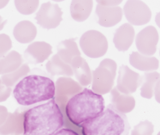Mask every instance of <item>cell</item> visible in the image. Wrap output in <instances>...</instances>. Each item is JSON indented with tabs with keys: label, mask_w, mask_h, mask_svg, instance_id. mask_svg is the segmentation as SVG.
I'll use <instances>...</instances> for the list:
<instances>
[{
	"label": "cell",
	"mask_w": 160,
	"mask_h": 135,
	"mask_svg": "<svg viewBox=\"0 0 160 135\" xmlns=\"http://www.w3.org/2000/svg\"><path fill=\"white\" fill-rule=\"evenodd\" d=\"M119 74L118 82L127 92L133 93L142 84L140 74L130 70L127 66H121Z\"/></svg>",
	"instance_id": "8"
},
{
	"label": "cell",
	"mask_w": 160,
	"mask_h": 135,
	"mask_svg": "<svg viewBox=\"0 0 160 135\" xmlns=\"http://www.w3.org/2000/svg\"><path fill=\"white\" fill-rule=\"evenodd\" d=\"M28 108L23 115V135H53L63 128L64 118L54 98Z\"/></svg>",
	"instance_id": "1"
},
{
	"label": "cell",
	"mask_w": 160,
	"mask_h": 135,
	"mask_svg": "<svg viewBox=\"0 0 160 135\" xmlns=\"http://www.w3.org/2000/svg\"><path fill=\"white\" fill-rule=\"evenodd\" d=\"M126 18L135 26L147 24L152 18V12L146 3L140 1H128L124 7Z\"/></svg>",
	"instance_id": "5"
},
{
	"label": "cell",
	"mask_w": 160,
	"mask_h": 135,
	"mask_svg": "<svg viewBox=\"0 0 160 135\" xmlns=\"http://www.w3.org/2000/svg\"><path fill=\"white\" fill-rule=\"evenodd\" d=\"M30 72V69L27 64L21 66L18 70L2 76L1 79L3 84L7 87H13L18 82L20 79L25 77Z\"/></svg>",
	"instance_id": "15"
},
{
	"label": "cell",
	"mask_w": 160,
	"mask_h": 135,
	"mask_svg": "<svg viewBox=\"0 0 160 135\" xmlns=\"http://www.w3.org/2000/svg\"><path fill=\"white\" fill-rule=\"evenodd\" d=\"M160 74L156 72H145L142 76L141 95L145 98L151 99L153 97L154 88Z\"/></svg>",
	"instance_id": "14"
},
{
	"label": "cell",
	"mask_w": 160,
	"mask_h": 135,
	"mask_svg": "<svg viewBox=\"0 0 160 135\" xmlns=\"http://www.w3.org/2000/svg\"><path fill=\"white\" fill-rule=\"evenodd\" d=\"M17 10L23 14H29L36 11L38 6L37 1H14Z\"/></svg>",
	"instance_id": "16"
},
{
	"label": "cell",
	"mask_w": 160,
	"mask_h": 135,
	"mask_svg": "<svg viewBox=\"0 0 160 135\" xmlns=\"http://www.w3.org/2000/svg\"><path fill=\"white\" fill-rule=\"evenodd\" d=\"M53 135H80L77 132L70 128H62Z\"/></svg>",
	"instance_id": "21"
},
{
	"label": "cell",
	"mask_w": 160,
	"mask_h": 135,
	"mask_svg": "<svg viewBox=\"0 0 160 135\" xmlns=\"http://www.w3.org/2000/svg\"><path fill=\"white\" fill-rule=\"evenodd\" d=\"M13 35L17 41L21 43H30L34 40L37 35V28L34 24L29 21L20 22L13 29Z\"/></svg>",
	"instance_id": "10"
},
{
	"label": "cell",
	"mask_w": 160,
	"mask_h": 135,
	"mask_svg": "<svg viewBox=\"0 0 160 135\" xmlns=\"http://www.w3.org/2000/svg\"><path fill=\"white\" fill-rule=\"evenodd\" d=\"M7 20H3V19L2 17L0 16V31L3 29L4 28V26L6 25L7 23Z\"/></svg>",
	"instance_id": "23"
},
{
	"label": "cell",
	"mask_w": 160,
	"mask_h": 135,
	"mask_svg": "<svg viewBox=\"0 0 160 135\" xmlns=\"http://www.w3.org/2000/svg\"><path fill=\"white\" fill-rule=\"evenodd\" d=\"M23 59L21 55L12 50L0 59V75L12 72L20 67Z\"/></svg>",
	"instance_id": "13"
},
{
	"label": "cell",
	"mask_w": 160,
	"mask_h": 135,
	"mask_svg": "<svg viewBox=\"0 0 160 135\" xmlns=\"http://www.w3.org/2000/svg\"><path fill=\"white\" fill-rule=\"evenodd\" d=\"M12 48V42L8 35L0 34V59L4 57Z\"/></svg>",
	"instance_id": "18"
},
{
	"label": "cell",
	"mask_w": 160,
	"mask_h": 135,
	"mask_svg": "<svg viewBox=\"0 0 160 135\" xmlns=\"http://www.w3.org/2000/svg\"><path fill=\"white\" fill-rule=\"evenodd\" d=\"M56 87L48 77L37 74L25 76L16 84L14 98L18 104L30 107L54 98Z\"/></svg>",
	"instance_id": "3"
},
{
	"label": "cell",
	"mask_w": 160,
	"mask_h": 135,
	"mask_svg": "<svg viewBox=\"0 0 160 135\" xmlns=\"http://www.w3.org/2000/svg\"><path fill=\"white\" fill-rule=\"evenodd\" d=\"M47 44L44 42H35L28 46L24 58L29 63L38 64L44 62L48 57Z\"/></svg>",
	"instance_id": "12"
},
{
	"label": "cell",
	"mask_w": 160,
	"mask_h": 135,
	"mask_svg": "<svg viewBox=\"0 0 160 135\" xmlns=\"http://www.w3.org/2000/svg\"><path fill=\"white\" fill-rule=\"evenodd\" d=\"M154 132V126L147 120L141 121L134 127L132 135H152Z\"/></svg>",
	"instance_id": "17"
},
{
	"label": "cell",
	"mask_w": 160,
	"mask_h": 135,
	"mask_svg": "<svg viewBox=\"0 0 160 135\" xmlns=\"http://www.w3.org/2000/svg\"><path fill=\"white\" fill-rule=\"evenodd\" d=\"M159 34L155 27L149 26L141 30L136 38L137 48L141 53L152 56L155 53L159 41Z\"/></svg>",
	"instance_id": "6"
},
{
	"label": "cell",
	"mask_w": 160,
	"mask_h": 135,
	"mask_svg": "<svg viewBox=\"0 0 160 135\" xmlns=\"http://www.w3.org/2000/svg\"><path fill=\"white\" fill-rule=\"evenodd\" d=\"M157 135H160V131L159 132V133H158V134H157Z\"/></svg>",
	"instance_id": "26"
},
{
	"label": "cell",
	"mask_w": 160,
	"mask_h": 135,
	"mask_svg": "<svg viewBox=\"0 0 160 135\" xmlns=\"http://www.w3.org/2000/svg\"><path fill=\"white\" fill-rule=\"evenodd\" d=\"M154 94L156 101L160 103V79L157 82L155 88H154Z\"/></svg>",
	"instance_id": "22"
},
{
	"label": "cell",
	"mask_w": 160,
	"mask_h": 135,
	"mask_svg": "<svg viewBox=\"0 0 160 135\" xmlns=\"http://www.w3.org/2000/svg\"><path fill=\"white\" fill-rule=\"evenodd\" d=\"M155 22L157 26L160 28V12H158L155 17Z\"/></svg>",
	"instance_id": "24"
},
{
	"label": "cell",
	"mask_w": 160,
	"mask_h": 135,
	"mask_svg": "<svg viewBox=\"0 0 160 135\" xmlns=\"http://www.w3.org/2000/svg\"></svg>",
	"instance_id": "27"
},
{
	"label": "cell",
	"mask_w": 160,
	"mask_h": 135,
	"mask_svg": "<svg viewBox=\"0 0 160 135\" xmlns=\"http://www.w3.org/2000/svg\"><path fill=\"white\" fill-rule=\"evenodd\" d=\"M12 92V88L7 87L3 84L0 79V102L7 100L10 96Z\"/></svg>",
	"instance_id": "19"
},
{
	"label": "cell",
	"mask_w": 160,
	"mask_h": 135,
	"mask_svg": "<svg viewBox=\"0 0 160 135\" xmlns=\"http://www.w3.org/2000/svg\"><path fill=\"white\" fill-rule=\"evenodd\" d=\"M24 109H17L14 112H9L4 124L0 127V135H20L23 133Z\"/></svg>",
	"instance_id": "7"
},
{
	"label": "cell",
	"mask_w": 160,
	"mask_h": 135,
	"mask_svg": "<svg viewBox=\"0 0 160 135\" xmlns=\"http://www.w3.org/2000/svg\"><path fill=\"white\" fill-rule=\"evenodd\" d=\"M135 30L130 24H124L118 29L114 43L119 51H127L133 42Z\"/></svg>",
	"instance_id": "9"
},
{
	"label": "cell",
	"mask_w": 160,
	"mask_h": 135,
	"mask_svg": "<svg viewBox=\"0 0 160 135\" xmlns=\"http://www.w3.org/2000/svg\"></svg>",
	"instance_id": "28"
},
{
	"label": "cell",
	"mask_w": 160,
	"mask_h": 135,
	"mask_svg": "<svg viewBox=\"0 0 160 135\" xmlns=\"http://www.w3.org/2000/svg\"><path fill=\"white\" fill-rule=\"evenodd\" d=\"M80 128L82 135H128L131 128L126 115L109 104L99 116Z\"/></svg>",
	"instance_id": "4"
},
{
	"label": "cell",
	"mask_w": 160,
	"mask_h": 135,
	"mask_svg": "<svg viewBox=\"0 0 160 135\" xmlns=\"http://www.w3.org/2000/svg\"><path fill=\"white\" fill-rule=\"evenodd\" d=\"M105 108L102 95L84 88L69 100L65 107V114L71 123L80 128L99 116Z\"/></svg>",
	"instance_id": "2"
},
{
	"label": "cell",
	"mask_w": 160,
	"mask_h": 135,
	"mask_svg": "<svg viewBox=\"0 0 160 135\" xmlns=\"http://www.w3.org/2000/svg\"><path fill=\"white\" fill-rule=\"evenodd\" d=\"M9 112L7 108L4 106H0V127H1L8 117Z\"/></svg>",
	"instance_id": "20"
},
{
	"label": "cell",
	"mask_w": 160,
	"mask_h": 135,
	"mask_svg": "<svg viewBox=\"0 0 160 135\" xmlns=\"http://www.w3.org/2000/svg\"><path fill=\"white\" fill-rule=\"evenodd\" d=\"M130 64L136 69L144 72L157 70L159 68V60L154 57H148L138 52H133L129 57Z\"/></svg>",
	"instance_id": "11"
},
{
	"label": "cell",
	"mask_w": 160,
	"mask_h": 135,
	"mask_svg": "<svg viewBox=\"0 0 160 135\" xmlns=\"http://www.w3.org/2000/svg\"><path fill=\"white\" fill-rule=\"evenodd\" d=\"M8 2L9 1H0V9L5 7Z\"/></svg>",
	"instance_id": "25"
}]
</instances>
